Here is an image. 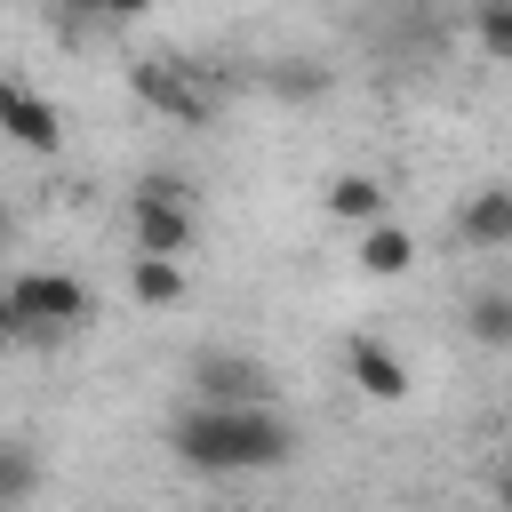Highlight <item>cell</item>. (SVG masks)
<instances>
[{
	"label": "cell",
	"mask_w": 512,
	"mask_h": 512,
	"mask_svg": "<svg viewBox=\"0 0 512 512\" xmlns=\"http://www.w3.org/2000/svg\"><path fill=\"white\" fill-rule=\"evenodd\" d=\"M168 440H176V456L192 472H216V480H232V472H280L296 456V424L280 408H192L184 400V416H176Z\"/></svg>",
	"instance_id": "6da1fadb"
},
{
	"label": "cell",
	"mask_w": 512,
	"mask_h": 512,
	"mask_svg": "<svg viewBox=\"0 0 512 512\" xmlns=\"http://www.w3.org/2000/svg\"><path fill=\"white\" fill-rule=\"evenodd\" d=\"M0 296H8V320H16V336H72V328L88 320V280H72V272H48V264H32V272H8V280H0Z\"/></svg>",
	"instance_id": "7a4b0ae2"
},
{
	"label": "cell",
	"mask_w": 512,
	"mask_h": 512,
	"mask_svg": "<svg viewBox=\"0 0 512 512\" xmlns=\"http://www.w3.org/2000/svg\"><path fill=\"white\" fill-rule=\"evenodd\" d=\"M128 88H136L152 112L184 120V128H208L216 104H224V80L200 72V64H184V56H144V64H128Z\"/></svg>",
	"instance_id": "3957f363"
},
{
	"label": "cell",
	"mask_w": 512,
	"mask_h": 512,
	"mask_svg": "<svg viewBox=\"0 0 512 512\" xmlns=\"http://www.w3.org/2000/svg\"><path fill=\"white\" fill-rule=\"evenodd\" d=\"M192 408H272V368L256 352H192Z\"/></svg>",
	"instance_id": "277c9868"
},
{
	"label": "cell",
	"mask_w": 512,
	"mask_h": 512,
	"mask_svg": "<svg viewBox=\"0 0 512 512\" xmlns=\"http://www.w3.org/2000/svg\"><path fill=\"white\" fill-rule=\"evenodd\" d=\"M0 144L40 152V160H56V152H64V112H56L40 88L8 80V72H0Z\"/></svg>",
	"instance_id": "5b68a950"
},
{
	"label": "cell",
	"mask_w": 512,
	"mask_h": 512,
	"mask_svg": "<svg viewBox=\"0 0 512 512\" xmlns=\"http://www.w3.org/2000/svg\"><path fill=\"white\" fill-rule=\"evenodd\" d=\"M128 240H136V256H168V264H184V248L200 240V216L176 208V200H144V192H128Z\"/></svg>",
	"instance_id": "8992f818"
},
{
	"label": "cell",
	"mask_w": 512,
	"mask_h": 512,
	"mask_svg": "<svg viewBox=\"0 0 512 512\" xmlns=\"http://www.w3.org/2000/svg\"><path fill=\"white\" fill-rule=\"evenodd\" d=\"M344 376H352V392H360V400H384V408L416 392L408 360H400L384 336H352V344H344Z\"/></svg>",
	"instance_id": "52a82bcc"
},
{
	"label": "cell",
	"mask_w": 512,
	"mask_h": 512,
	"mask_svg": "<svg viewBox=\"0 0 512 512\" xmlns=\"http://www.w3.org/2000/svg\"><path fill=\"white\" fill-rule=\"evenodd\" d=\"M456 240H464V248H480V256L512 248V192H504V184L464 192V208H456Z\"/></svg>",
	"instance_id": "ba28073f"
},
{
	"label": "cell",
	"mask_w": 512,
	"mask_h": 512,
	"mask_svg": "<svg viewBox=\"0 0 512 512\" xmlns=\"http://www.w3.org/2000/svg\"><path fill=\"white\" fill-rule=\"evenodd\" d=\"M320 208L368 232V224H384V216H392V192H384V176H368V168H344V176L320 192Z\"/></svg>",
	"instance_id": "9c48e42d"
},
{
	"label": "cell",
	"mask_w": 512,
	"mask_h": 512,
	"mask_svg": "<svg viewBox=\"0 0 512 512\" xmlns=\"http://www.w3.org/2000/svg\"><path fill=\"white\" fill-rule=\"evenodd\" d=\"M352 264H360L368 280H400V272L416 264V232H408L400 216H384V224H368V232H360V248H352Z\"/></svg>",
	"instance_id": "30bf717a"
},
{
	"label": "cell",
	"mask_w": 512,
	"mask_h": 512,
	"mask_svg": "<svg viewBox=\"0 0 512 512\" xmlns=\"http://www.w3.org/2000/svg\"><path fill=\"white\" fill-rule=\"evenodd\" d=\"M128 296H136L144 312H176V304L192 296V272L168 264V256H128Z\"/></svg>",
	"instance_id": "8fae6325"
},
{
	"label": "cell",
	"mask_w": 512,
	"mask_h": 512,
	"mask_svg": "<svg viewBox=\"0 0 512 512\" xmlns=\"http://www.w3.org/2000/svg\"><path fill=\"white\" fill-rule=\"evenodd\" d=\"M464 328H472L480 352H512V288H480L464 304Z\"/></svg>",
	"instance_id": "7c38bea8"
},
{
	"label": "cell",
	"mask_w": 512,
	"mask_h": 512,
	"mask_svg": "<svg viewBox=\"0 0 512 512\" xmlns=\"http://www.w3.org/2000/svg\"><path fill=\"white\" fill-rule=\"evenodd\" d=\"M40 456H32V440H0V512H16V504H32L40 496Z\"/></svg>",
	"instance_id": "4fadbf2b"
},
{
	"label": "cell",
	"mask_w": 512,
	"mask_h": 512,
	"mask_svg": "<svg viewBox=\"0 0 512 512\" xmlns=\"http://www.w3.org/2000/svg\"><path fill=\"white\" fill-rule=\"evenodd\" d=\"M472 32H480V48H488L496 64H512V8H480Z\"/></svg>",
	"instance_id": "5bb4252c"
},
{
	"label": "cell",
	"mask_w": 512,
	"mask_h": 512,
	"mask_svg": "<svg viewBox=\"0 0 512 512\" xmlns=\"http://www.w3.org/2000/svg\"><path fill=\"white\" fill-rule=\"evenodd\" d=\"M272 88H280V96H320L328 72H320V64H304V72H272Z\"/></svg>",
	"instance_id": "9a60e30c"
},
{
	"label": "cell",
	"mask_w": 512,
	"mask_h": 512,
	"mask_svg": "<svg viewBox=\"0 0 512 512\" xmlns=\"http://www.w3.org/2000/svg\"><path fill=\"white\" fill-rule=\"evenodd\" d=\"M0 344H16V320H8V296H0Z\"/></svg>",
	"instance_id": "2e32d148"
},
{
	"label": "cell",
	"mask_w": 512,
	"mask_h": 512,
	"mask_svg": "<svg viewBox=\"0 0 512 512\" xmlns=\"http://www.w3.org/2000/svg\"><path fill=\"white\" fill-rule=\"evenodd\" d=\"M0 240H8V208H0Z\"/></svg>",
	"instance_id": "e0dca14e"
}]
</instances>
